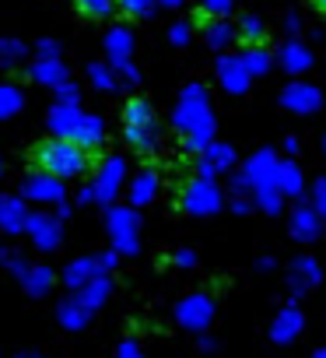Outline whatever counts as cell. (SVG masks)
Listing matches in <instances>:
<instances>
[{
    "instance_id": "obj_1",
    "label": "cell",
    "mask_w": 326,
    "mask_h": 358,
    "mask_svg": "<svg viewBox=\"0 0 326 358\" xmlns=\"http://www.w3.org/2000/svg\"><path fill=\"white\" fill-rule=\"evenodd\" d=\"M32 162L39 172L46 176H57V179H77L84 169H88V151L71 141V137H53V141H43L36 151H32Z\"/></svg>"
},
{
    "instance_id": "obj_2",
    "label": "cell",
    "mask_w": 326,
    "mask_h": 358,
    "mask_svg": "<svg viewBox=\"0 0 326 358\" xmlns=\"http://www.w3.org/2000/svg\"><path fill=\"white\" fill-rule=\"evenodd\" d=\"M179 127L186 130L190 151H204V141L211 137V109L204 88H186L183 106H179Z\"/></svg>"
},
{
    "instance_id": "obj_3",
    "label": "cell",
    "mask_w": 326,
    "mask_h": 358,
    "mask_svg": "<svg viewBox=\"0 0 326 358\" xmlns=\"http://www.w3.org/2000/svg\"><path fill=\"white\" fill-rule=\"evenodd\" d=\"M123 134H126V144L133 151H154L158 144V123H154V113L144 99H130L126 102V113H123Z\"/></svg>"
},
{
    "instance_id": "obj_4",
    "label": "cell",
    "mask_w": 326,
    "mask_h": 358,
    "mask_svg": "<svg viewBox=\"0 0 326 358\" xmlns=\"http://www.w3.org/2000/svg\"><path fill=\"white\" fill-rule=\"evenodd\" d=\"M183 204H186V211H193V215H211V211H218L221 197H218V190H214L211 179H197V183L186 187Z\"/></svg>"
},
{
    "instance_id": "obj_5",
    "label": "cell",
    "mask_w": 326,
    "mask_h": 358,
    "mask_svg": "<svg viewBox=\"0 0 326 358\" xmlns=\"http://www.w3.org/2000/svg\"><path fill=\"white\" fill-rule=\"evenodd\" d=\"M71 141H77L84 151H98V148H102V120L81 116L77 127H74V134H71Z\"/></svg>"
},
{
    "instance_id": "obj_6",
    "label": "cell",
    "mask_w": 326,
    "mask_h": 358,
    "mask_svg": "<svg viewBox=\"0 0 326 358\" xmlns=\"http://www.w3.org/2000/svg\"><path fill=\"white\" fill-rule=\"evenodd\" d=\"M179 320H183L186 327H207V323H211V302H207L204 295L186 299V302L179 306Z\"/></svg>"
},
{
    "instance_id": "obj_7",
    "label": "cell",
    "mask_w": 326,
    "mask_h": 358,
    "mask_svg": "<svg viewBox=\"0 0 326 358\" xmlns=\"http://www.w3.org/2000/svg\"><path fill=\"white\" fill-rule=\"evenodd\" d=\"M284 106L288 109H298V113H312L319 106V92L312 85H291L284 92Z\"/></svg>"
},
{
    "instance_id": "obj_8",
    "label": "cell",
    "mask_w": 326,
    "mask_h": 358,
    "mask_svg": "<svg viewBox=\"0 0 326 358\" xmlns=\"http://www.w3.org/2000/svg\"><path fill=\"white\" fill-rule=\"evenodd\" d=\"M25 229L32 232V239H36L43 250H53V246L60 243V225H57L53 218H29Z\"/></svg>"
},
{
    "instance_id": "obj_9",
    "label": "cell",
    "mask_w": 326,
    "mask_h": 358,
    "mask_svg": "<svg viewBox=\"0 0 326 358\" xmlns=\"http://www.w3.org/2000/svg\"><path fill=\"white\" fill-rule=\"evenodd\" d=\"M25 194L36 197V201H60V179L57 176H32L25 183Z\"/></svg>"
},
{
    "instance_id": "obj_10",
    "label": "cell",
    "mask_w": 326,
    "mask_h": 358,
    "mask_svg": "<svg viewBox=\"0 0 326 358\" xmlns=\"http://www.w3.org/2000/svg\"><path fill=\"white\" fill-rule=\"evenodd\" d=\"M119 172H123V162H119V158L105 162V169H102V176H98V183H95V197H98V201H109V197L116 194Z\"/></svg>"
},
{
    "instance_id": "obj_11",
    "label": "cell",
    "mask_w": 326,
    "mask_h": 358,
    "mask_svg": "<svg viewBox=\"0 0 326 358\" xmlns=\"http://www.w3.org/2000/svg\"><path fill=\"white\" fill-rule=\"evenodd\" d=\"M0 222H4L8 232H22L29 225V211L22 201H0Z\"/></svg>"
},
{
    "instance_id": "obj_12",
    "label": "cell",
    "mask_w": 326,
    "mask_h": 358,
    "mask_svg": "<svg viewBox=\"0 0 326 358\" xmlns=\"http://www.w3.org/2000/svg\"><path fill=\"white\" fill-rule=\"evenodd\" d=\"M221 85L228 88V92H242L246 88V67H242V60H221Z\"/></svg>"
},
{
    "instance_id": "obj_13",
    "label": "cell",
    "mask_w": 326,
    "mask_h": 358,
    "mask_svg": "<svg viewBox=\"0 0 326 358\" xmlns=\"http://www.w3.org/2000/svg\"><path fill=\"white\" fill-rule=\"evenodd\" d=\"M274 187L284 190V194H298L302 190V179H298V169L288 162V165H274Z\"/></svg>"
},
{
    "instance_id": "obj_14",
    "label": "cell",
    "mask_w": 326,
    "mask_h": 358,
    "mask_svg": "<svg viewBox=\"0 0 326 358\" xmlns=\"http://www.w3.org/2000/svg\"><path fill=\"white\" fill-rule=\"evenodd\" d=\"M281 64H284L288 71H305V67L312 64V53H309L305 46L291 43V46H284V50H281Z\"/></svg>"
},
{
    "instance_id": "obj_15",
    "label": "cell",
    "mask_w": 326,
    "mask_h": 358,
    "mask_svg": "<svg viewBox=\"0 0 326 358\" xmlns=\"http://www.w3.org/2000/svg\"><path fill=\"white\" fill-rule=\"evenodd\" d=\"M109 225H116V243H119L123 250H130V246H133V215L116 211V215L109 218Z\"/></svg>"
},
{
    "instance_id": "obj_16",
    "label": "cell",
    "mask_w": 326,
    "mask_h": 358,
    "mask_svg": "<svg viewBox=\"0 0 326 358\" xmlns=\"http://www.w3.org/2000/svg\"><path fill=\"white\" fill-rule=\"evenodd\" d=\"M32 74H36V81H46V85H60V81L67 78V71H64V67H60V64H57L53 57H46V60H39Z\"/></svg>"
},
{
    "instance_id": "obj_17",
    "label": "cell",
    "mask_w": 326,
    "mask_h": 358,
    "mask_svg": "<svg viewBox=\"0 0 326 358\" xmlns=\"http://www.w3.org/2000/svg\"><path fill=\"white\" fill-rule=\"evenodd\" d=\"M77 11L84 15V18H109L112 11H116V0H77Z\"/></svg>"
},
{
    "instance_id": "obj_18",
    "label": "cell",
    "mask_w": 326,
    "mask_h": 358,
    "mask_svg": "<svg viewBox=\"0 0 326 358\" xmlns=\"http://www.w3.org/2000/svg\"><path fill=\"white\" fill-rule=\"evenodd\" d=\"M154 187H158L154 172H140V179H137V183H133V190H130L133 204H147V201L154 197Z\"/></svg>"
},
{
    "instance_id": "obj_19",
    "label": "cell",
    "mask_w": 326,
    "mask_h": 358,
    "mask_svg": "<svg viewBox=\"0 0 326 358\" xmlns=\"http://www.w3.org/2000/svg\"><path fill=\"white\" fill-rule=\"evenodd\" d=\"M105 46H109V57H112V67L116 64H126V53H130V36L119 29V32H112L109 39H105Z\"/></svg>"
},
{
    "instance_id": "obj_20",
    "label": "cell",
    "mask_w": 326,
    "mask_h": 358,
    "mask_svg": "<svg viewBox=\"0 0 326 358\" xmlns=\"http://www.w3.org/2000/svg\"><path fill=\"white\" fill-rule=\"evenodd\" d=\"M207 151V158H204V176H211L214 169H221V165H232V151L228 148H221V144H211V148H204Z\"/></svg>"
},
{
    "instance_id": "obj_21",
    "label": "cell",
    "mask_w": 326,
    "mask_h": 358,
    "mask_svg": "<svg viewBox=\"0 0 326 358\" xmlns=\"http://www.w3.org/2000/svg\"><path fill=\"white\" fill-rule=\"evenodd\" d=\"M204 29H207V43H211V46H228V43L235 39V32H232L221 18H218V22H204Z\"/></svg>"
},
{
    "instance_id": "obj_22",
    "label": "cell",
    "mask_w": 326,
    "mask_h": 358,
    "mask_svg": "<svg viewBox=\"0 0 326 358\" xmlns=\"http://www.w3.org/2000/svg\"><path fill=\"white\" fill-rule=\"evenodd\" d=\"M64 327H84L88 323V306L81 302V299H74V302H67L64 306Z\"/></svg>"
},
{
    "instance_id": "obj_23",
    "label": "cell",
    "mask_w": 326,
    "mask_h": 358,
    "mask_svg": "<svg viewBox=\"0 0 326 358\" xmlns=\"http://www.w3.org/2000/svg\"><path fill=\"white\" fill-rule=\"evenodd\" d=\"M242 67H246V74H263V71L270 67V57H267V50L253 46V50L242 57Z\"/></svg>"
},
{
    "instance_id": "obj_24",
    "label": "cell",
    "mask_w": 326,
    "mask_h": 358,
    "mask_svg": "<svg viewBox=\"0 0 326 358\" xmlns=\"http://www.w3.org/2000/svg\"><path fill=\"white\" fill-rule=\"evenodd\" d=\"M105 292H109V288H105V281H102V278H95V281H88V285H84V292H81L77 299L91 309V306H98V302L105 299Z\"/></svg>"
},
{
    "instance_id": "obj_25",
    "label": "cell",
    "mask_w": 326,
    "mask_h": 358,
    "mask_svg": "<svg viewBox=\"0 0 326 358\" xmlns=\"http://www.w3.org/2000/svg\"><path fill=\"white\" fill-rule=\"evenodd\" d=\"M295 232H298L302 239H312V236H316V215H312L309 208H298V215H295Z\"/></svg>"
},
{
    "instance_id": "obj_26",
    "label": "cell",
    "mask_w": 326,
    "mask_h": 358,
    "mask_svg": "<svg viewBox=\"0 0 326 358\" xmlns=\"http://www.w3.org/2000/svg\"><path fill=\"white\" fill-rule=\"evenodd\" d=\"M295 330H298V313H295V309H288V313L274 323V337H277V341H288Z\"/></svg>"
},
{
    "instance_id": "obj_27",
    "label": "cell",
    "mask_w": 326,
    "mask_h": 358,
    "mask_svg": "<svg viewBox=\"0 0 326 358\" xmlns=\"http://www.w3.org/2000/svg\"><path fill=\"white\" fill-rule=\"evenodd\" d=\"M22 106V95L11 88V85H4V88H0V120H8L15 109Z\"/></svg>"
},
{
    "instance_id": "obj_28",
    "label": "cell",
    "mask_w": 326,
    "mask_h": 358,
    "mask_svg": "<svg viewBox=\"0 0 326 358\" xmlns=\"http://www.w3.org/2000/svg\"><path fill=\"white\" fill-rule=\"evenodd\" d=\"M239 36H242L246 43H263V25H260V18L246 15L242 25H239Z\"/></svg>"
},
{
    "instance_id": "obj_29",
    "label": "cell",
    "mask_w": 326,
    "mask_h": 358,
    "mask_svg": "<svg viewBox=\"0 0 326 358\" xmlns=\"http://www.w3.org/2000/svg\"><path fill=\"white\" fill-rule=\"evenodd\" d=\"M25 285L32 288V295H43L46 285H50V271H46V267H39V271H25Z\"/></svg>"
},
{
    "instance_id": "obj_30",
    "label": "cell",
    "mask_w": 326,
    "mask_h": 358,
    "mask_svg": "<svg viewBox=\"0 0 326 358\" xmlns=\"http://www.w3.org/2000/svg\"><path fill=\"white\" fill-rule=\"evenodd\" d=\"M116 8H123L130 18H144L151 11V0H116Z\"/></svg>"
},
{
    "instance_id": "obj_31",
    "label": "cell",
    "mask_w": 326,
    "mask_h": 358,
    "mask_svg": "<svg viewBox=\"0 0 326 358\" xmlns=\"http://www.w3.org/2000/svg\"><path fill=\"white\" fill-rule=\"evenodd\" d=\"M232 11V0H204V11L200 15H214V18H225Z\"/></svg>"
},
{
    "instance_id": "obj_32",
    "label": "cell",
    "mask_w": 326,
    "mask_h": 358,
    "mask_svg": "<svg viewBox=\"0 0 326 358\" xmlns=\"http://www.w3.org/2000/svg\"><path fill=\"white\" fill-rule=\"evenodd\" d=\"M22 57V46L18 43H0V67H11V60Z\"/></svg>"
},
{
    "instance_id": "obj_33",
    "label": "cell",
    "mask_w": 326,
    "mask_h": 358,
    "mask_svg": "<svg viewBox=\"0 0 326 358\" xmlns=\"http://www.w3.org/2000/svg\"><path fill=\"white\" fill-rule=\"evenodd\" d=\"M91 271H95V267H91V264H74V267H71V271H67V281H71V285H77V281H81V278H84V281H88V278H91Z\"/></svg>"
},
{
    "instance_id": "obj_34",
    "label": "cell",
    "mask_w": 326,
    "mask_h": 358,
    "mask_svg": "<svg viewBox=\"0 0 326 358\" xmlns=\"http://www.w3.org/2000/svg\"><path fill=\"white\" fill-rule=\"evenodd\" d=\"M91 81H95L98 88H112V74H109L105 67H91Z\"/></svg>"
},
{
    "instance_id": "obj_35",
    "label": "cell",
    "mask_w": 326,
    "mask_h": 358,
    "mask_svg": "<svg viewBox=\"0 0 326 358\" xmlns=\"http://www.w3.org/2000/svg\"><path fill=\"white\" fill-rule=\"evenodd\" d=\"M60 99H64V102H74V99H77V88H74V85H64V81H60Z\"/></svg>"
},
{
    "instance_id": "obj_36",
    "label": "cell",
    "mask_w": 326,
    "mask_h": 358,
    "mask_svg": "<svg viewBox=\"0 0 326 358\" xmlns=\"http://www.w3.org/2000/svg\"><path fill=\"white\" fill-rule=\"evenodd\" d=\"M119 358H144V355H140V351L133 348V341H126V344L119 348Z\"/></svg>"
},
{
    "instance_id": "obj_37",
    "label": "cell",
    "mask_w": 326,
    "mask_h": 358,
    "mask_svg": "<svg viewBox=\"0 0 326 358\" xmlns=\"http://www.w3.org/2000/svg\"><path fill=\"white\" fill-rule=\"evenodd\" d=\"M172 39H176V43L183 46V43L190 39V29H186V25H176V32H172Z\"/></svg>"
},
{
    "instance_id": "obj_38",
    "label": "cell",
    "mask_w": 326,
    "mask_h": 358,
    "mask_svg": "<svg viewBox=\"0 0 326 358\" xmlns=\"http://www.w3.org/2000/svg\"><path fill=\"white\" fill-rule=\"evenodd\" d=\"M319 211L326 215V183H319Z\"/></svg>"
},
{
    "instance_id": "obj_39",
    "label": "cell",
    "mask_w": 326,
    "mask_h": 358,
    "mask_svg": "<svg viewBox=\"0 0 326 358\" xmlns=\"http://www.w3.org/2000/svg\"><path fill=\"white\" fill-rule=\"evenodd\" d=\"M316 8H319V11H326V0H316Z\"/></svg>"
},
{
    "instance_id": "obj_40",
    "label": "cell",
    "mask_w": 326,
    "mask_h": 358,
    "mask_svg": "<svg viewBox=\"0 0 326 358\" xmlns=\"http://www.w3.org/2000/svg\"><path fill=\"white\" fill-rule=\"evenodd\" d=\"M165 4H179V0H165Z\"/></svg>"
},
{
    "instance_id": "obj_41",
    "label": "cell",
    "mask_w": 326,
    "mask_h": 358,
    "mask_svg": "<svg viewBox=\"0 0 326 358\" xmlns=\"http://www.w3.org/2000/svg\"><path fill=\"white\" fill-rule=\"evenodd\" d=\"M316 358H326V351H323V355H316Z\"/></svg>"
},
{
    "instance_id": "obj_42",
    "label": "cell",
    "mask_w": 326,
    "mask_h": 358,
    "mask_svg": "<svg viewBox=\"0 0 326 358\" xmlns=\"http://www.w3.org/2000/svg\"><path fill=\"white\" fill-rule=\"evenodd\" d=\"M22 358H29V355H22ZM32 358H36V355H32Z\"/></svg>"
}]
</instances>
